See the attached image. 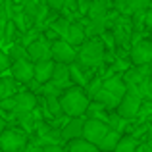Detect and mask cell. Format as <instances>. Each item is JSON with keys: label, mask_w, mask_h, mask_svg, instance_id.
I'll list each match as a JSON object with an SVG mask.
<instances>
[{"label": "cell", "mask_w": 152, "mask_h": 152, "mask_svg": "<svg viewBox=\"0 0 152 152\" xmlns=\"http://www.w3.org/2000/svg\"><path fill=\"white\" fill-rule=\"evenodd\" d=\"M69 71H71V79L75 81V85H79V87L87 85V77L83 75V71H81V64H79V62L69 64Z\"/></svg>", "instance_id": "cell-23"}, {"label": "cell", "mask_w": 152, "mask_h": 152, "mask_svg": "<svg viewBox=\"0 0 152 152\" xmlns=\"http://www.w3.org/2000/svg\"><path fill=\"white\" fill-rule=\"evenodd\" d=\"M83 127H85V121L81 118H71L66 121V125L62 127V137L66 141H73V139L83 137Z\"/></svg>", "instance_id": "cell-13"}, {"label": "cell", "mask_w": 152, "mask_h": 152, "mask_svg": "<svg viewBox=\"0 0 152 152\" xmlns=\"http://www.w3.org/2000/svg\"><path fill=\"white\" fill-rule=\"evenodd\" d=\"M69 25H71V23L67 21L66 18H58L54 23H52V29H54L58 35H62V39H64V37H66V33H67V29H69Z\"/></svg>", "instance_id": "cell-28"}, {"label": "cell", "mask_w": 152, "mask_h": 152, "mask_svg": "<svg viewBox=\"0 0 152 152\" xmlns=\"http://www.w3.org/2000/svg\"><path fill=\"white\" fill-rule=\"evenodd\" d=\"M42 148H45V152H66L62 146H58V145H46V146H42Z\"/></svg>", "instance_id": "cell-35"}, {"label": "cell", "mask_w": 152, "mask_h": 152, "mask_svg": "<svg viewBox=\"0 0 152 152\" xmlns=\"http://www.w3.org/2000/svg\"><path fill=\"white\" fill-rule=\"evenodd\" d=\"M18 118L21 119V125L25 127V131H33V127H35V118H33V112H25V114H19Z\"/></svg>", "instance_id": "cell-30"}, {"label": "cell", "mask_w": 152, "mask_h": 152, "mask_svg": "<svg viewBox=\"0 0 152 152\" xmlns=\"http://www.w3.org/2000/svg\"><path fill=\"white\" fill-rule=\"evenodd\" d=\"M60 102H62L64 114L69 118H81L89 110V94H85L83 87L79 85L64 91V94L60 96Z\"/></svg>", "instance_id": "cell-1"}, {"label": "cell", "mask_w": 152, "mask_h": 152, "mask_svg": "<svg viewBox=\"0 0 152 152\" xmlns=\"http://www.w3.org/2000/svg\"><path fill=\"white\" fill-rule=\"evenodd\" d=\"M119 139H121V133H119V131L110 129L106 133V137L98 142V150H102V152H114L115 146H118V142H119Z\"/></svg>", "instance_id": "cell-18"}, {"label": "cell", "mask_w": 152, "mask_h": 152, "mask_svg": "<svg viewBox=\"0 0 152 152\" xmlns=\"http://www.w3.org/2000/svg\"><path fill=\"white\" fill-rule=\"evenodd\" d=\"M25 152H45V148H41V146L33 145V146H29V148H25Z\"/></svg>", "instance_id": "cell-36"}, {"label": "cell", "mask_w": 152, "mask_h": 152, "mask_svg": "<svg viewBox=\"0 0 152 152\" xmlns=\"http://www.w3.org/2000/svg\"><path fill=\"white\" fill-rule=\"evenodd\" d=\"M102 83H104V79H94V81L89 83V96H91V98H93L94 94H96L98 91L102 89Z\"/></svg>", "instance_id": "cell-32"}, {"label": "cell", "mask_w": 152, "mask_h": 152, "mask_svg": "<svg viewBox=\"0 0 152 152\" xmlns=\"http://www.w3.org/2000/svg\"><path fill=\"white\" fill-rule=\"evenodd\" d=\"M100 18H108V8L104 0H96L89 8V19H100Z\"/></svg>", "instance_id": "cell-21"}, {"label": "cell", "mask_w": 152, "mask_h": 152, "mask_svg": "<svg viewBox=\"0 0 152 152\" xmlns=\"http://www.w3.org/2000/svg\"><path fill=\"white\" fill-rule=\"evenodd\" d=\"M46 4H48L52 10H62V8L77 10V0H46Z\"/></svg>", "instance_id": "cell-26"}, {"label": "cell", "mask_w": 152, "mask_h": 152, "mask_svg": "<svg viewBox=\"0 0 152 152\" xmlns=\"http://www.w3.org/2000/svg\"><path fill=\"white\" fill-rule=\"evenodd\" d=\"M142 108V96L139 93H133V91H127V94L119 100L118 104V114L125 119H131L141 112Z\"/></svg>", "instance_id": "cell-4"}, {"label": "cell", "mask_w": 152, "mask_h": 152, "mask_svg": "<svg viewBox=\"0 0 152 152\" xmlns=\"http://www.w3.org/2000/svg\"><path fill=\"white\" fill-rule=\"evenodd\" d=\"M10 67H12V58L8 56V52L0 50V73L6 71V69H10Z\"/></svg>", "instance_id": "cell-31"}, {"label": "cell", "mask_w": 152, "mask_h": 152, "mask_svg": "<svg viewBox=\"0 0 152 152\" xmlns=\"http://www.w3.org/2000/svg\"><path fill=\"white\" fill-rule=\"evenodd\" d=\"M50 52H52V60L54 62H64V64L77 62V50L66 39H56L50 45Z\"/></svg>", "instance_id": "cell-5"}, {"label": "cell", "mask_w": 152, "mask_h": 152, "mask_svg": "<svg viewBox=\"0 0 152 152\" xmlns=\"http://www.w3.org/2000/svg\"><path fill=\"white\" fill-rule=\"evenodd\" d=\"M93 100L98 102V104H102L104 108H118V104H119V98L115 96V94H112L110 91H106L104 87L93 96Z\"/></svg>", "instance_id": "cell-19"}, {"label": "cell", "mask_w": 152, "mask_h": 152, "mask_svg": "<svg viewBox=\"0 0 152 152\" xmlns=\"http://www.w3.org/2000/svg\"><path fill=\"white\" fill-rule=\"evenodd\" d=\"M0 152H2V148H0Z\"/></svg>", "instance_id": "cell-39"}, {"label": "cell", "mask_w": 152, "mask_h": 152, "mask_svg": "<svg viewBox=\"0 0 152 152\" xmlns=\"http://www.w3.org/2000/svg\"><path fill=\"white\" fill-rule=\"evenodd\" d=\"M64 39L73 46H81L83 42H85V39H87V31H85V27H83L81 23H71Z\"/></svg>", "instance_id": "cell-16"}, {"label": "cell", "mask_w": 152, "mask_h": 152, "mask_svg": "<svg viewBox=\"0 0 152 152\" xmlns=\"http://www.w3.org/2000/svg\"><path fill=\"white\" fill-rule=\"evenodd\" d=\"M150 0H115V8L121 14H137L148 8Z\"/></svg>", "instance_id": "cell-14"}, {"label": "cell", "mask_w": 152, "mask_h": 152, "mask_svg": "<svg viewBox=\"0 0 152 152\" xmlns=\"http://www.w3.org/2000/svg\"><path fill=\"white\" fill-rule=\"evenodd\" d=\"M102 87L106 91H110L112 94H115L119 100H121V98L127 94V91H129V87H127L125 79H123L121 75H112V77H106V79H104V83H102Z\"/></svg>", "instance_id": "cell-12"}, {"label": "cell", "mask_w": 152, "mask_h": 152, "mask_svg": "<svg viewBox=\"0 0 152 152\" xmlns=\"http://www.w3.org/2000/svg\"><path fill=\"white\" fill-rule=\"evenodd\" d=\"M54 66L56 62L54 60H39L35 62V81L39 85H45V83L52 81V75H54Z\"/></svg>", "instance_id": "cell-11"}, {"label": "cell", "mask_w": 152, "mask_h": 152, "mask_svg": "<svg viewBox=\"0 0 152 152\" xmlns=\"http://www.w3.org/2000/svg\"><path fill=\"white\" fill-rule=\"evenodd\" d=\"M0 148L2 152H23L27 148V135L15 129L4 131L0 135Z\"/></svg>", "instance_id": "cell-3"}, {"label": "cell", "mask_w": 152, "mask_h": 152, "mask_svg": "<svg viewBox=\"0 0 152 152\" xmlns=\"http://www.w3.org/2000/svg\"><path fill=\"white\" fill-rule=\"evenodd\" d=\"M71 81V71H69V64H64V62H56L54 66V75H52V83L56 87H66L67 83Z\"/></svg>", "instance_id": "cell-15"}, {"label": "cell", "mask_w": 152, "mask_h": 152, "mask_svg": "<svg viewBox=\"0 0 152 152\" xmlns=\"http://www.w3.org/2000/svg\"><path fill=\"white\" fill-rule=\"evenodd\" d=\"M67 152H98V146L94 145V142L87 141L85 137H79V139L69 141V145H67Z\"/></svg>", "instance_id": "cell-17"}, {"label": "cell", "mask_w": 152, "mask_h": 152, "mask_svg": "<svg viewBox=\"0 0 152 152\" xmlns=\"http://www.w3.org/2000/svg\"><path fill=\"white\" fill-rule=\"evenodd\" d=\"M8 56H10L12 60L27 58V46L25 45H19V42H12L10 48H8Z\"/></svg>", "instance_id": "cell-24"}, {"label": "cell", "mask_w": 152, "mask_h": 152, "mask_svg": "<svg viewBox=\"0 0 152 152\" xmlns=\"http://www.w3.org/2000/svg\"><path fill=\"white\" fill-rule=\"evenodd\" d=\"M106 123L110 125V129L121 133V129L125 127V118H121V115L118 114V115H112V118H106Z\"/></svg>", "instance_id": "cell-29"}, {"label": "cell", "mask_w": 152, "mask_h": 152, "mask_svg": "<svg viewBox=\"0 0 152 152\" xmlns=\"http://www.w3.org/2000/svg\"><path fill=\"white\" fill-rule=\"evenodd\" d=\"M102 60H104V42L102 41L91 37L87 42H83L79 46L77 62L83 67H96L102 64Z\"/></svg>", "instance_id": "cell-2"}, {"label": "cell", "mask_w": 152, "mask_h": 152, "mask_svg": "<svg viewBox=\"0 0 152 152\" xmlns=\"http://www.w3.org/2000/svg\"><path fill=\"white\" fill-rule=\"evenodd\" d=\"M27 58L31 62H39V60H50L52 52H50V45L45 39H37V41L27 45Z\"/></svg>", "instance_id": "cell-9"}, {"label": "cell", "mask_w": 152, "mask_h": 152, "mask_svg": "<svg viewBox=\"0 0 152 152\" xmlns=\"http://www.w3.org/2000/svg\"><path fill=\"white\" fill-rule=\"evenodd\" d=\"M145 23H146L148 29H152V2L148 4V10H146V14H145Z\"/></svg>", "instance_id": "cell-34"}, {"label": "cell", "mask_w": 152, "mask_h": 152, "mask_svg": "<svg viewBox=\"0 0 152 152\" xmlns=\"http://www.w3.org/2000/svg\"><path fill=\"white\" fill-rule=\"evenodd\" d=\"M131 62L135 66H150L152 64V41H137L131 48Z\"/></svg>", "instance_id": "cell-8"}, {"label": "cell", "mask_w": 152, "mask_h": 152, "mask_svg": "<svg viewBox=\"0 0 152 152\" xmlns=\"http://www.w3.org/2000/svg\"><path fill=\"white\" fill-rule=\"evenodd\" d=\"M137 148H139V142L135 137H121L114 152H137Z\"/></svg>", "instance_id": "cell-22"}, {"label": "cell", "mask_w": 152, "mask_h": 152, "mask_svg": "<svg viewBox=\"0 0 152 152\" xmlns=\"http://www.w3.org/2000/svg\"><path fill=\"white\" fill-rule=\"evenodd\" d=\"M4 131H6V119H4L2 115H0V135H2Z\"/></svg>", "instance_id": "cell-37"}, {"label": "cell", "mask_w": 152, "mask_h": 152, "mask_svg": "<svg viewBox=\"0 0 152 152\" xmlns=\"http://www.w3.org/2000/svg\"><path fill=\"white\" fill-rule=\"evenodd\" d=\"M46 110L50 112L54 118H58L62 114V102H60V96H46Z\"/></svg>", "instance_id": "cell-25"}, {"label": "cell", "mask_w": 152, "mask_h": 152, "mask_svg": "<svg viewBox=\"0 0 152 152\" xmlns=\"http://www.w3.org/2000/svg\"><path fill=\"white\" fill-rule=\"evenodd\" d=\"M15 79L14 77H0V100L8 96H14V91H15Z\"/></svg>", "instance_id": "cell-20"}, {"label": "cell", "mask_w": 152, "mask_h": 152, "mask_svg": "<svg viewBox=\"0 0 152 152\" xmlns=\"http://www.w3.org/2000/svg\"><path fill=\"white\" fill-rule=\"evenodd\" d=\"M108 131H110V125H108L104 119L91 118V119H87V121H85V127H83V137L98 146V142L106 137Z\"/></svg>", "instance_id": "cell-6"}, {"label": "cell", "mask_w": 152, "mask_h": 152, "mask_svg": "<svg viewBox=\"0 0 152 152\" xmlns=\"http://www.w3.org/2000/svg\"><path fill=\"white\" fill-rule=\"evenodd\" d=\"M2 15H6V18H8V14H4V12H2V10H0V18H2Z\"/></svg>", "instance_id": "cell-38"}, {"label": "cell", "mask_w": 152, "mask_h": 152, "mask_svg": "<svg viewBox=\"0 0 152 152\" xmlns=\"http://www.w3.org/2000/svg\"><path fill=\"white\" fill-rule=\"evenodd\" d=\"M8 19H10V18H6V15H2V18H0V41H2V42H6V29H8Z\"/></svg>", "instance_id": "cell-33"}, {"label": "cell", "mask_w": 152, "mask_h": 152, "mask_svg": "<svg viewBox=\"0 0 152 152\" xmlns=\"http://www.w3.org/2000/svg\"><path fill=\"white\" fill-rule=\"evenodd\" d=\"M137 93L141 94L142 98H146V100H152V77L150 75L137 87Z\"/></svg>", "instance_id": "cell-27"}, {"label": "cell", "mask_w": 152, "mask_h": 152, "mask_svg": "<svg viewBox=\"0 0 152 152\" xmlns=\"http://www.w3.org/2000/svg\"><path fill=\"white\" fill-rule=\"evenodd\" d=\"M14 114L19 115V114H25V112H33L35 106H37V96L29 91H23V93H18L14 94Z\"/></svg>", "instance_id": "cell-10"}, {"label": "cell", "mask_w": 152, "mask_h": 152, "mask_svg": "<svg viewBox=\"0 0 152 152\" xmlns=\"http://www.w3.org/2000/svg\"><path fill=\"white\" fill-rule=\"evenodd\" d=\"M12 77L18 83H31L35 81V64L29 62V58H21V60H14L12 64Z\"/></svg>", "instance_id": "cell-7"}]
</instances>
